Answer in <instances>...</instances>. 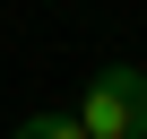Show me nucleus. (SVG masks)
Segmentation results:
<instances>
[{
    "instance_id": "f257e3e1",
    "label": "nucleus",
    "mask_w": 147,
    "mask_h": 139,
    "mask_svg": "<svg viewBox=\"0 0 147 139\" xmlns=\"http://www.w3.org/2000/svg\"><path fill=\"white\" fill-rule=\"evenodd\" d=\"M69 113H78V130H87V139H147V70H130V61L95 70L87 96L69 104Z\"/></svg>"
},
{
    "instance_id": "f03ea898",
    "label": "nucleus",
    "mask_w": 147,
    "mask_h": 139,
    "mask_svg": "<svg viewBox=\"0 0 147 139\" xmlns=\"http://www.w3.org/2000/svg\"><path fill=\"white\" fill-rule=\"evenodd\" d=\"M9 139H87V130H78V113H52V104H43V113H26Z\"/></svg>"
}]
</instances>
